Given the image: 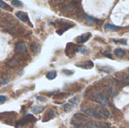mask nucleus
<instances>
[{
	"mask_svg": "<svg viewBox=\"0 0 129 128\" xmlns=\"http://www.w3.org/2000/svg\"><path fill=\"white\" fill-rule=\"evenodd\" d=\"M81 110L84 112L86 115L93 118H99V119L108 118L110 115V112L107 109L102 108V107L101 108H91L87 106H82L81 107Z\"/></svg>",
	"mask_w": 129,
	"mask_h": 128,
	"instance_id": "1",
	"label": "nucleus"
},
{
	"mask_svg": "<svg viewBox=\"0 0 129 128\" xmlns=\"http://www.w3.org/2000/svg\"><path fill=\"white\" fill-rule=\"evenodd\" d=\"M71 124L77 128H110L106 123L97 121H82L79 120H72Z\"/></svg>",
	"mask_w": 129,
	"mask_h": 128,
	"instance_id": "2",
	"label": "nucleus"
},
{
	"mask_svg": "<svg viewBox=\"0 0 129 128\" xmlns=\"http://www.w3.org/2000/svg\"><path fill=\"white\" fill-rule=\"evenodd\" d=\"M91 99L93 101H95L104 106H107L109 103V100H108L107 97L105 94H104L103 93H98V92L94 93L93 94H91Z\"/></svg>",
	"mask_w": 129,
	"mask_h": 128,
	"instance_id": "3",
	"label": "nucleus"
},
{
	"mask_svg": "<svg viewBox=\"0 0 129 128\" xmlns=\"http://www.w3.org/2000/svg\"><path fill=\"white\" fill-rule=\"evenodd\" d=\"M36 121V118L33 115H26V116H24L20 121H19L15 127L16 128H22L23 127L26 126L27 124H29V122H33V121Z\"/></svg>",
	"mask_w": 129,
	"mask_h": 128,
	"instance_id": "4",
	"label": "nucleus"
},
{
	"mask_svg": "<svg viewBox=\"0 0 129 128\" xmlns=\"http://www.w3.org/2000/svg\"><path fill=\"white\" fill-rule=\"evenodd\" d=\"M91 37V34L90 32H87V33H85L78 36L76 38V41L79 44H84L86 41H88Z\"/></svg>",
	"mask_w": 129,
	"mask_h": 128,
	"instance_id": "5",
	"label": "nucleus"
},
{
	"mask_svg": "<svg viewBox=\"0 0 129 128\" xmlns=\"http://www.w3.org/2000/svg\"><path fill=\"white\" fill-rule=\"evenodd\" d=\"M116 77L123 84L129 85V75L126 73H119L116 75Z\"/></svg>",
	"mask_w": 129,
	"mask_h": 128,
	"instance_id": "6",
	"label": "nucleus"
},
{
	"mask_svg": "<svg viewBox=\"0 0 129 128\" xmlns=\"http://www.w3.org/2000/svg\"><path fill=\"white\" fill-rule=\"evenodd\" d=\"M16 16L17 17V18H19L23 22H30L28 14H27L26 12L19 11H17L16 13Z\"/></svg>",
	"mask_w": 129,
	"mask_h": 128,
	"instance_id": "7",
	"label": "nucleus"
},
{
	"mask_svg": "<svg viewBox=\"0 0 129 128\" xmlns=\"http://www.w3.org/2000/svg\"><path fill=\"white\" fill-rule=\"evenodd\" d=\"M15 51L17 53L19 54H22L26 51V44L23 41L21 42H18L16 44V47H15Z\"/></svg>",
	"mask_w": 129,
	"mask_h": 128,
	"instance_id": "8",
	"label": "nucleus"
},
{
	"mask_svg": "<svg viewBox=\"0 0 129 128\" xmlns=\"http://www.w3.org/2000/svg\"><path fill=\"white\" fill-rule=\"evenodd\" d=\"M19 63H20L19 59L14 57L6 63V66H8V68H14V67L17 66L19 64Z\"/></svg>",
	"mask_w": 129,
	"mask_h": 128,
	"instance_id": "9",
	"label": "nucleus"
},
{
	"mask_svg": "<svg viewBox=\"0 0 129 128\" xmlns=\"http://www.w3.org/2000/svg\"><path fill=\"white\" fill-rule=\"evenodd\" d=\"M76 66L77 67H80V68H82L84 69H91L94 67V63L91 60L88 61V62H85L83 63H82L81 65L79 64H76Z\"/></svg>",
	"mask_w": 129,
	"mask_h": 128,
	"instance_id": "10",
	"label": "nucleus"
},
{
	"mask_svg": "<svg viewBox=\"0 0 129 128\" xmlns=\"http://www.w3.org/2000/svg\"><path fill=\"white\" fill-rule=\"evenodd\" d=\"M114 54L119 57V58H122L125 56L126 54V52L124 49H122V48H117L114 51Z\"/></svg>",
	"mask_w": 129,
	"mask_h": 128,
	"instance_id": "11",
	"label": "nucleus"
},
{
	"mask_svg": "<svg viewBox=\"0 0 129 128\" xmlns=\"http://www.w3.org/2000/svg\"><path fill=\"white\" fill-rule=\"evenodd\" d=\"M45 109V106H33L31 109V112L35 113V114H40L42 113L44 110Z\"/></svg>",
	"mask_w": 129,
	"mask_h": 128,
	"instance_id": "12",
	"label": "nucleus"
},
{
	"mask_svg": "<svg viewBox=\"0 0 129 128\" xmlns=\"http://www.w3.org/2000/svg\"><path fill=\"white\" fill-rule=\"evenodd\" d=\"M30 48H31L32 51L36 54L37 52H39V51L41 49V46L37 42H33L30 45Z\"/></svg>",
	"mask_w": 129,
	"mask_h": 128,
	"instance_id": "13",
	"label": "nucleus"
},
{
	"mask_svg": "<svg viewBox=\"0 0 129 128\" xmlns=\"http://www.w3.org/2000/svg\"><path fill=\"white\" fill-rule=\"evenodd\" d=\"M99 70L101 72H104L105 73H110L113 71V68L109 66H98Z\"/></svg>",
	"mask_w": 129,
	"mask_h": 128,
	"instance_id": "14",
	"label": "nucleus"
},
{
	"mask_svg": "<svg viewBox=\"0 0 129 128\" xmlns=\"http://www.w3.org/2000/svg\"><path fill=\"white\" fill-rule=\"evenodd\" d=\"M74 118H76V120H79V121H88V116L83 115V114H81V113H77V114H75L74 115Z\"/></svg>",
	"mask_w": 129,
	"mask_h": 128,
	"instance_id": "15",
	"label": "nucleus"
},
{
	"mask_svg": "<svg viewBox=\"0 0 129 128\" xmlns=\"http://www.w3.org/2000/svg\"><path fill=\"white\" fill-rule=\"evenodd\" d=\"M85 18L86 21H87L89 24H91V25L94 24L97 21H98V19H96V18H94V17H91V16H89V15H88V14H85Z\"/></svg>",
	"mask_w": 129,
	"mask_h": 128,
	"instance_id": "16",
	"label": "nucleus"
},
{
	"mask_svg": "<svg viewBox=\"0 0 129 128\" xmlns=\"http://www.w3.org/2000/svg\"><path fill=\"white\" fill-rule=\"evenodd\" d=\"M75 8V5L74 4H72V3H70V4H67V5H65L63 8V10L64 12L66 13H69L70 11H72Z\"/></svg>",
	"mask_w": 129,
	"mask_h": 128,
	"instance_id": "17",
	"label": "nucleus"
},
{
	"mask_svg": "<svg viewBox=\"0 0 129 128\" xmlns=\"http://www.w3.org/2000/svg\"><path fill=\"white\" fill-rule=\"evenodd\" d=\"M57 76V72L56 71H51V72H49L48 73H47L46 75V78L49 80H53L56 78Z\"/></svg>",
	"mask_w": 129,
	"mask_h": 128,
	"instance_id": "18",
	"label": "nucleus"
},
{
	"mask_svg": "<svg viewBox=\"0 0 129 128\" xmlns=\"http://www.w3.org/2000/svg\"><path fill=\"white\" fill-rule=\"evenodd\" d=\"M8 75V74H5V75H4L2 76V80L0 81V85L7 84L10 81V78H9V77Z\"/></svg>",
	"mask_w": 129,
	"mask_h": 128,
	"instance_id": "19",
	"label": "nucleus"
},
{
	"mask_svg": "<svg viewBox=\"0 0 129 128\" xmlns=\"http://www.w3.org/2000/svg\"><path fill=\"white\" fill-rule=\"evenodd\" d=\"M104 29H108V30H115V29H120V27L117 26H115V25H112L110 23H106L105 26H104Z\"/></svg>",
	"mask_w": 129,
	"mask_h": 128,
	"instance_id": "20",
	"label": "nucleus"
},
{
	"mask_svg": "<svg viewBox=\"0 0 129 128\" xmlns=\"http://www.w3.org/2000/svg\"><path fill=\"white\" fill-rule=\"evenodd\" d=\"M0 8L3 9H8V11H12V8L10 7V5L2 0H0Z\"/></svg>",
	"mask_w": 129,
	"mask_h": 128,
	"instance_id": "21",
	"label": "nucleus"
},
{
	"mask_svg": "<svg viewBox=\"0 0 129 128\" xmlns=\"http://www.w3.org/2000/svg\"><path fill=\"white\" fill-rule=\"evenodd\" d=\"M11 5H14L16 8H22L23 6L22 2L20 1H19V0H12L11 1Z\"/></svg>",
	"mask_w": 129,
	"mask_h": 128,
	"instance_id": "22",
	"label": "nucleus"
},
{
	"mask_svg": "<svg viewBox=\"0 0 129 128\" xmlns=\"http://www.w3.org/2000/svg\"><path fill=\"white\" fill-rule=\"evenodd\" d=\"M73 108H74V105H72L70 103L64 104V106H63V109L66 112H70L73 109Z\"/></svg>",
	"mask_w": 129,
	"mask_h": 128,
	"instance_id": "23",
	"label": "nucleus"
},
{
	"mask_svg": "<svg viewBox=\"0 0 129 128\" xmlns=\"http://www.w3.org/2000/svg\"><path fill=\"white\" fill-rule=\"evenodd\" d=\"M113 41L115 43H119L122 45H127V39L125 38H121V39H113Z\"/></svg>",
	"mask_w": 129,
	"mask_h": 128,
	"instance_id": "24",
	"label": "nucleus"
},
{
	"mask_svg": "<svg viewBox=\"0 0 129 128\" xmlns=\"http://www.w3.org/2000/svg\"><path fill=\"white\" fill-rule=\"evenodd\" d=\"M69 101H70V103H73L74 105H75V104H77V103H78V102H79V100H78V97H77V96H76V97H74L73 98H72V99L69 100Z\"/></svg>",
	"mask_w": 129,
	"mask_h": 128,
	"instance_id": "25",
	"label": "nucleus"
},
{
	"mask_svg": "<svg viewBox=\"0 0 129 128\" xmlns=\"http://www.w3.org/2000/svg\"><path fill=\"white\" fill-rule=\"evenodd\" d=\"M55 115H56V113H55V112L54 111V110H50L49 111V112H48V116H49V119H52V118H54V117H55Z\"/></svg>",
	"mask_w": 129,
	"mask_h": 128,
	"instance_id": "26",
	"label": "nucleus"
},
{
	"mask_svg": "<svg viewBox=\"0 0 129 128\" xmlns=\"http://www.w3.org/2000/svg\"><path fill=\"white\" fill-rule=\"evenodd\" d=\"M63 73L64 74H66L67 75H73V73H74V72L73 71H71V70H67V69H63Z\"/></svg>",
	"mask_w": 129,
	"mask_h": 128,
	"instance_id": "27",
	"label": "nucleus"
},
{
	"mask_svg": "<svg viewBox=\"0 0 129 128\" xmlns=\"http://www.w3.org/2000/svg\"><path fill=\"white\" fill-rule=\"evenodd\" d=\"M7 100V97L5 96H0V104H2L4 103H5V101Z\"/></svg>",
	"mask_w": 129,
	"mask_h": 128,
	"instance_id": "28",
	"label": "nucleus"
},
{
	"mask_svg": "<svg viewBox=\"0 0 129 128\" xmlns=\"http://www.w3.org/2000/svg\"><path fill=\"white\" fill-rule=\"evenodd\" d=\"M36 99H37V100H40V101H43V102L46 101V98H45V97H42V96H39V97H36Z\"/></svg>",
	"mask_w": 129,
	"mask_h": 128,
	"instance_id": "29",
	"label": "nucleus"
},
{
	"mask_svg": "<svg viewBox=\"0 0 129 128\" xmlns=\"http://www.w3.org/2000/svg\"><path fill=\"white\" fill-rule=\"evenodd\" d=\"M105 53H103L106 57H107L108 58H110V59H112V56H111V54H110L107 51H104Z\"/></svg>",
	"mask_w": 129,
	"mask_h": 128,
	"instance_id": "30",
	"label": "nucleus"
},
{
	"mask_svg": "<svg viewBox=\"0 0 129 128\" xmlns=\"http://www.w3.org/2000/svg\"><path fill=\"white\" fill-rule=\"evenodd\" d=\"M1 14H2V11H0V15H1Z\"/></svg>",
	"mask_w": 129,
	"mask_h": 128,
	"instance_id": "31",
	"label": "nucleus"
}]
</instances>
